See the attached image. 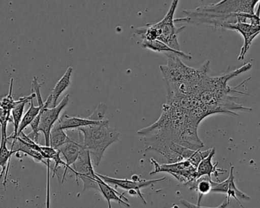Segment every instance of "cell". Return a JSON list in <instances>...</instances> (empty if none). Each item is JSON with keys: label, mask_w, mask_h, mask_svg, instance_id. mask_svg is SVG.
<instances>
[{"label": "cell", "mask_w": 260, "mask_h": 208, "mask_svg": "<svg viewBox=\"0 0 260 208\" xmlns=\"http://www.w3.org/2000/svg\"><path fill=\"white\" fill-rule=\"evenodd\" d=\"M167 64L159 66L167 89V101L180 98H191L200 87L204 78L209 74L210 61L207 60L199 68L185 65L180 57L166 54Z\"/></svg>", "instance_id": "cell-1"}, {"label": "cell", "mask_w": 260, "mask_h": 208, "mask_svg": "<svg viewBox=\"0 0 260 208\" xmlns=\"http://www.w3.org/2000/svg\"><path fill=\"white\" fill-rule=\"evenodd\" d=\"M83 135V145L90 153L94 167L98 166L106 149L119 139V133L109 127V121L105 120L102 124L86 126L77 129Z\"/></svg>", "instance_id": "cell-2"}, {"label": "cell", "mask_w": 260, "mask_h": 208, "mask_svg": "<svg viewBox=\"0 0 260 208\" xmlns=\"http://www.w3.org/2000/svg\"><path fill=\"white\" fill-rule=\"evenodd\" d=\"M260 0H221L220 2L194 9L198 13L206 15H229L247 13L254 15Z\"/></svg>", "instance_id": "cell-3"}, {"label": "cell", "mask_w": 260, "mask_h": 208, "mask_svg": "<svg viewBox=\"0 0 260 208\" xmlns=\"http://www.w3.org/2000/svg\"><path fill=\"white\" fill-rule=\"evenodd\" d=\"M179 0H173L167 15L160 22L154 24L158 31V40L165 43L176 51H180V45L178 42L179 33L185 30V27L177 28L175 25L174 16Z\"/></svg>", "instance_id": "cell-4"}, {"label": "cell", "mask_w": 260, "mask_h": 208, "mask_svg": "<svg viewBox=\"0 0 260 208\" xmlns=\"http://www.w3.org/2000/svg\"><path fill=\"white\" fill-rule=\"evenodd\" d=\"M150 161L154 166V170L150 171V176L159 172L169 173L185 186L197 179V168L188 159L168 164H159L153 158Z\"/></svg>", "instance_id": "cell-5"}, {"label": "cell", "mask_w": 260, "mask_h": 208, "mask_svg": "<svg viewBox=\"0 0 260 208\" xmlns=\"http://www.w3.org/2000/svg\"><path fill=\"white\" fill-rule=\"evenodd\" d=\"M76 176L77 184L79 179L83 182V191L89 188L99 189L98 176L94 171V165L89 150L83 149L76 161L72 170Z\"/></svg>", "instance_id": "cell-6"}, {"label": "cell", "mask_w": 260, "mask_h": 208, "mask_svg": "<svg viewBox=\"0 0 260 208\" xmlns=\"http://www.w3.org/2000/svg\"><path fill=\"white\" fill-rule=\"evenodd\" d=\"M70 101V95H65L63 99L57 106L49 108V105L52 103V97L50 95L45 102V106L42 109L39 131L44 133L45 140V146H50V135L53 127L60 119V115L62 110L68 106Z\"/></svg>", "instance_id": "cell-7"}, {"label": "cell", "mask_w": 260, "mask_h": 208, "mask_svg": "<svg viewBox=\"0 0 260 208\" xmlns=\"http://www.w3.org/2000/svg\"><path fill=\"white\" fill-rule=\"evenodd\" d=\"M99 176L103 179L105 182L109 183V185H114L115 188H120L121 189L126 190V191H135L138 193V197L141 199L144 204H147L144 197L141 194V190L142 188H147V187L153 186L155 184L159 183L166 180L167 178H161L159 179H153V180H129V179H115V178L109 177L107 176H103V175L98 174Z\"/></svg>", "instance_id": "cell-8"}, {"label": "cell", "mask_w": 260, "mask_h": 208, "mask_svg": "<svg viewBox=\"0 0 260 208\" xmlns=\"http://www.w3.org/2000/svg\"><path fill=\"white\" fill-rule=\"evenodd\" d=\"M222 28L237 31L243 36L244 42L240 51L238 60H243L245 58L254 39L260 34V25H249V24L240 23V22L226 24L223 25Z\"/></svg>", "instance_id": "cell-9"}, {"label": "cell", "mask_w": 260, "mask_h": 208, "mask_svg": "<svg viewBox=\"0 0 260 208\" xmlns=\"http://www.w3.org/2000/svg\"><path fill=\"white\" fill-rule=\"evenodd\" d=\"M229 177L222 182H212L211 193H223L226 197L231 200V197L235 199L240 206L243 207L240 203V199L243 200H250V197L237 188L235 183V176L234 175V167L231 165Z\"/></svg>", "instance_id": "cell-10"}, {"label": "cell", "mask_w": 260, "mask_h": 208, "mask_svg": "<svg viewBox=\"0 0 260 208\" xmlns=\"http://www.w3.org/2000/svg\"><path fill=\"white\" fill-rule=\"evenodd\" d=\"M83 149H84V147L83 144H79L73 140L58 149L60 153L64 157L67 163L66 168L63 171V176H62L61 183H63L66 179L68 169L72 171L73 168H71V165H74L75 164L76 161L78 159L79 156Z\"/></svg>", "instance_id": "cell-11"}, {"label": "cell", "mask_w": 260, "mask_h": 208, "mask_svg": "<svg viewBox=\"0 0 260 208\" xmlns=\"http://www.w3.org/2000/svg\"><path fill=\"white\" fill-rule=\"evenodd\" d=\"M97 182H98L99 189H100V192L102 193L104 198L107 200L109 208H112L111 202L112 200H115L120 204H123L127 207H130V203H129L128 200L124 197V194H121V193L118 192L116 190L112 188L109 183L103 181L99 176Z\"/></svg>", "instance_id": "cell-12"}, {"label": "cell", "mask_w": 260, "mask_h": 208, "mask_svg": "<svg viewBox=\"0 0 260 208\" xmlns=\"http://www.w3.org/2000/svg\"><path fill=\"white\" fill-rule=\"evenodd\" d=\"M104 121H96L91 120L89 118L71 117L64 114L57 121L55 125L63 130H69V129H79L80 127H86V126L96 125V124H102Z\"/></svg>", "instance_id": "cell-13"}, {"label": "cell", "mask_w": 260, "mask_h": 208, "mask_svg": "<svg viewBox=\"0 0 260 208\" xmlns=\"http://www.w3.org/2000/svg\"><path fill=\"white\" fill-rule=\"evenodd\" d=\"M1 151H0V165L2 167V171H1V178H4V185L6 187L7 182V177H8L9 171H10V162H11V158L13 154H15V152L13 150H9L7 148V143H8V136H7V131L1 130Z\"/></svg>", "instance_id": "cell-14"}, {"label": "cell", "mask_w": 260, "mask_h": 208, "mask_svg": "<svg viewBox=\"0 0 260 208\" xmlns=\"http://www.w3.org/2000/svg\"><path fill=\"white\" fill-rule=\"evenodd\" d=\"M215 153V148L213 147L209 156H207L199 163L197 168V179L204 176H208L211 178L212 175L218 179V176L220 175L223 174V172H226V170L217 168L218 162H216L215 164L212 163V159L214 158Z\"/></svg>", "instance_id": "cell-15"}, {"label": "cell", "mask_w": 260, "mask_h": 208, "mask_svg": "<svg viewBox=\"0 0 260 208\" xmlns=\"http://www.w3.org/2000/svg\"><path fill=\"white\" fill-rule=\"evenodd\" d=\"M36 97V94L34 92L28 96L22 97V98H20V102L12 111V118H13V124L14 126V131H13V134L8 136L9 141L11 139L15 140L18 137V132H19V126H20L22 118H23L25 105L30 102Z\"/></svg>", "instance_id": "cell-16"}, {"label": "cell", "mask_w": 260, "mask_h": 208, "mask_svg": "<svg viewBox=\"0 0 260 208\" xmlns=\"http://www.w3.org/2000/svg\"><path fill=\"white\" fill-rule=\"evenodd\" d=\"M39 106H36L34 105V99L30 101V107L28 110L27 111L26 113L22 118V122H21L20 126H19V132H18V136H20L21 133L24 131L25 128H27L28 126L31 125L32 121L36 119V117L40 114L42 112V108L45 106V102L42 100V94L39 95L38 93L36 95Z\"/></svg>", "instance_id": "cell-17"}, {"label": "cell", "mask_w": 260, "mask_h": 208, "mask_svg": "<svg viewBox=\"0 0 260 208\" xmlns=\"http://www.w3.org/2000/svg\"><path fill=\"white\" fill-rule=\"evenodd\" d=\"M141 45L143 48H147V49L154 51V52L164 53L165 54H174L179 56V57L188 60L192 58L191 56L188 55V54H186L181 51H176V50L173 49V48H170V46L159 40L142 41Z\"/></svg>", "instance_id": "cell-18"}, {"label": "cell", "mask_w": 260, "mask_h": 208, "mask_svg": "<svg viewBox=\"0 0 260 208\" xmlns=\"http://www.w3.org/2000/svg\"><path fill=\"white\" fill-rule=\"evenodd\" d=\"M212 182L211 177L208 176H204L198 178L196 180L192 181L186 185L190 191H194L198 193V205H200L204 195H206V194L211 192Z\"/></svg>", "instance_id": "cell-19"}, {"label": "cell", "mask_w": 260, "mask_h": 208, "mask_svg": "<svg viewBox=\"0 0 260 208\" xmlns=\"http://www.w3.org/2000/svg\"><path fill=\"white\" fill-rule=\"evenodd\" d=\"M10 150L15 152V153H23L32 158L36 162H43L47 165V159L44 157L43 155L40 152L34 150L32 147H29L28 144L24 142L23 140L18 136L16 139L13 140V144Z\"/></svg>", "instance_id": "cell-20"}, {"label": "cell", "mask_w": 260, "mask_h": 208, "mask_svg": "<svg viewBox=\"0 0 260 208\" xmlns=\"http://www.w3.org/2000/svg\"><path fill=\"white\" fill-rule=\"evenodd\" d=\"M74 69L72 66L68 68L63 77L59 80V81L56 83L55 86L53 89L52 92L50 95L52 97V103H51V108L57 106V100L60 98V95L66 91V89L71 86V76H72Z\"/></svg>", "instance_id": "cell-21"}, {"label": "cell", "mask_w": 260, "mask_h": 208, "mask_svg": "<svg viewBox=\"0 0 260 208\" xmlns=\"http://www.w3.org/2000/svg\"><path fill=\"white\" fill-rule=\"evenodd\" d=\"M71 141H72V139L68 136L65 130L60 128L57 126H54L50 135V146L51 147L58 150L62 146Z\"/></svg>", "instance_id": "cell-22"}, {"label": "cell", "mask_w": 260, "mask_h": 208, "mask_svg": "<svg viewBox=\"0 0 260 208\" xmlns=\"http://www.w3.org/2000/svg\"><path fill=\"white\" fill-rule=\"evenodd\" d=\"M211 150H212V148L209 149V150H205V151H202L201 150H196L194 154H193L192 156H191V158H190L189 159H188V160H189L190 162H191L194 167L198 168L199 163H200V162H202L205 158L209 156Z\"/></svg>", "instance_id": "cell-23"}, {"label": "cell", "mask_w": 260, "mask_h": 208, "mask_svg": "<svg viewBox=\"0 0 260 208\" xmlns=\"http://www.w3.org/2000/svg\"><path fill=\"white\" fill-rule=\"evenodd\" d=\"M179 202L185 208H226L229 206L231 200L228 199V197H225L224 200L219 206H215V207H208V206H202L200 205L194 204V203H191V202L185 200V199H182V200H179Z\"/></svg>", "instance_id": "cell-24"}, {"label": "cell", "mask_w": 260, "mask_h": 208, "mask_svg": "<svg viewBox=\"0 0 260 208\" xmlns=\"http://www.w3.org/2000/svg\"><path fill=\"white\" fill-rule=\"evenodd\" d=\"M106 111H107V106L103 103H100L99 105L95 112L89 117L91 120L96 121H104L105 116H106Z\"/></svg>", "instance_id": "cell-25"}]
</instances>
